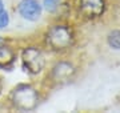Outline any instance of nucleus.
Returning a JSON list of instances; mask_svg holds the SVG:
<instances>
[{"label": "nucleus", "mask_w": 120, "mask_h": 113, "mask_svg": "<svg viewBox=\"0 0 120 113\" xmlns=\"http://www.w3.org/2000/svg\"><path fill=\"white\" fill-rule=\"evenodd\" d=\"M19 13L26 20L35 21L41 15V5L38 0H22L19 4Z\"/></svg>", "instance_id": "39448f33"}, {"label": "nucleus", "mask_w": 120, "mask_h": 113, "mask_svg": "<svg viewBox=\"0 0 120 113\" xmlns=\"http://www.w3.org/2000/svg\"><path fill=\"white\" fill-rule=\"evenodd\" d=\"M23 64L28 72L31 73H39L45 65V60L41 51L36 47H28L23 51L22 55Z\"/></svg>", "instance_id": "20e7f679"}, {"label": "nucleus", "mask_w": 120, "mask_h": 113, "mask_svg": "<svg viewBox=\"0 0 120 113\" xmlns=\"http://www.w3.org/2000/svg\"><path fill=\"white\" fill-rule=\"evenodd\" d=\"M4 44H5V41L3 39H1V37H0V48L1 47H4Z\"/></svg>", "instance_id": "9b49d317"}, {"label": "nucleus", "mask_w": 120, "mask_h": 113, "mask_svg": "<svg viewBox=\"0 0 120 113\" xmlns=\"http://www.w3.org/2000/svg\"><path fill=\"white\" fill-rule=\"evenodd\" d=\"M45 40L53 51H65L75 43V33L67 24H56L48 29Z\"/></svg>", "instance_id": "f257e3e1"}, {"label": "nucleus", "mask_w": 120, "mask_h": 113, "mask_svg": "<svg viewBox=\"0 0 120 113\" xmlns=\"http://www.w3.org/2000/svg\"><path fill=\"white\" fill-rule=\"evenodd\" d=\"M13 52L7 47L0 48V67H7L13 61Z\"/></svg>", "instance_id": "6e6552de"}, {"label": "nucleus", "mask_w": 120, "mask_h": 113, "mask_svg": "<svg viewBox=\"0 0 120 113\" xmlns=\"http://www.w3.org/2000/svg\"><path fill=\"white\" fill-rule=\"evenodd\" d=\"M8 23H9L8 13L5 12L4 9L0 11V29H1V28H5V27L8 25Z\"/></svg>", "instance_id": "9d476101"}, {"label": "nucleus", "mask_w": 120, "mask_h": 113, "mask_svg": "<svg viewBox=\"0 0 120 113\" xmlns=\"http://www.w3.org/2000/svg\"><path fill=\"white\" fill-rule=\"evenodd\" d=\"M0 11H3V1L0 0Z\"/></svg>", "instance_id": "f8f14e48"}, {"label": "nucleus", "mask_w": 120, "mask_h": 113, "mask_svg": "<svg viewBox=\"0 0 120 113\" xmlns=\"http://www.w3.org/2000/svg\"><path fill=\"white\" fill-rule=\"evenodd\" d=\"M0 91H1V83H0Z\"/></svg>", "instance_id": "ddd939ff"}, {"label": "nucleus", "mask_w": 120, "mask_h": 113, "mask_svg": "<svg viewBox=\"0 0 120 113\" xmlns=\"http://www.w3.org/2000/svg\"><path fill=\"white\" fill-rule=\"evenodd\" d=\"M105 8V0H77V12L86 20L99 19L104 15Z\"/></svg>", "instance_id": "7ed1b4c3"}, {"label": "nucleus", "mask_w": 120, "mask_h": 113, "mask_svg": "<svg viewBox=\"0 0 120 113\" xmlns=\"http://www.w3.org/2000/svg\"><path fill=\"white\" fill-rule=\"evenodd\" d=\"M12 100L17 108L23 109V110H31L36 106L39 97L34 88L28 87V85H22L15 89Z\"/></svg>", "instance_id": "f03ea898"}, {"label": "nucleus", "mask_w": 120, "mask_h": 113, "mask_svg": "<svg viewBox=\"0 0 120 113\" xmlns=\"http://www.w3.org/2000/svg\"><path fill=\"white\" fill-rule=\"evenodd\" d=\"M43 5L48 12H53V11L59 7V0H44Z\"/></svg>", "instance_id": "1a4fd4ad"}, {"label": "nucleus", "mask_w": 120, "mask_h": 113, "mask_svg": "<svg viewBox=\"0 0 120 113\" xmlns=\"http://www.w3.org/2000/svg\"><path fill=\"white\" fill-rule=\"evenodd\" d=\"M52 78L56 83H67L75 74V67L71 63L60 61L52 68Z\"/></svg>", "instance_id": "423d86ee"}, {"label": "nucleus", "mask_w": 120, "mask_h": 113, "mask_svg": "<svg viewBox=\"0 0 120 113\" xmlns=\"http://www.w3.org/2000/svg\"><path fill=\"white\" fill-rule=\"evenodd\" d=\"M107 44L108 47L112 48V49L120 51V29H112L108 32Z\"/></svg>", "instance_id": "0eeeda50"}]
</instances>
